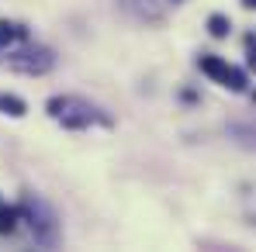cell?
I'll return each instance as SVG.
<instances>
[{
  "label": "cell",
  "instance_id": "6da1fadb",
  "mask_svg": "<svg viewBox=\"0 0 256 252\" xmlns=\"http://www.w3.org/2000/svg\"><path fill=\"white\" fill-rule=\"evenodd\" d=\"M48 114L59 118L66 128H86V125H94V121L111 125V118H104L97 107H90L86 100H76V97H56V100H48Z\"/></svg>",
  "mask_w": 256,
  "mask_h": 252
},
{
  "label": "cell",
  "instance_id": "7a4b0ae2",
  "mask_svg": "<svg viewBox=\"0 0 256 252\" xmlns=\"http://www.w3.org/2000/svg\"><path fill=\"white\" fill-rule=\"evenodd\" d=\"M52 66H56V55H52V48H42V45H28L18 55H7V69L24 73V76H42Z\"/></svg>",
  "mask_w": 256,
  "mask_h": 252
},
{
  "label": "cell",
  "instance_id": "3957f363",
  "mask_svg": "<svg viewBox=\"0 0 256 252\" xmlns=\"http://www.w3.org/2000/svg\"><path fill=\"white\" fill-rule=\"evenodd\" d=\"M198 66H201V73H204V76H212L214 83H222V76H225V69H228V62H225V59H218V55H201V59H198Z\"/></svg>",
  "mask_w": 256,
  "mask_h": 252
},
{
  "label": "cell",
  "instance_id": "277c9868",
  "mask_svg": "<svg viewBox=\"0 0 256 252\" xmlns=\"http://www.w3.org/2000/svg\"><path fill=\"white\" fill-rule=\"evenodd\" d=\"M122 3H125L135 17H142V21H146V17H149V21H160V17H163V14H160V7H156L152 0H122Z\"/></svg>",
  "mask_w": 256,
  "mask_h": 252
},
{
  "label": "cell",
  "instance_id": "5b68a950",
  "mask_svg": "<svg viewBox=\"0 0 256 252\" xmlns=\"http://www.w3.org/2000/svg\"><path fill=\"white\" fill-rule=\"evenodd\" d=\"M18 38H28V31H24V28H18V24H10V21H0V52H4V48H10Z\"/></svg>",
  "mask_w": 256,
  "mask_h": 252
},
{
  "label": "cell",
  "instance_id": "8992f818",
  "mask_svg": "<svg viewBox=\"0 0 256 252\" xmlns=\"http://www.w3.org/2000/svg\"><path fill=\"white\" fill-rule=\"evenodd\" d=\"M28 107H24V100L21 97H14V93H0V114H10V118H21Z\"/></svg>",
  "mask_w": 256,
  "mask_h": 252
},
{
  "label": "cell",
  "instance_id": "52a82bcc",
  "mask_svg": "<svg viewBox=\"0 0 256 252\" xmlns=\"http://www.w3.org/2000/svg\"><path fill=\"white\" fill-rule=\"evenodd\" d=\"M18 218H21V208H4L0 204V235H10L18 228Z\"/></svg>",
  "mask_w": 256,
  "mask_h": 252
},
{
  "label": "cell",
  "instance_id": "ba28073f",
  "mask_svg": "<svg viewBox=\"0 0 256 252\" xmlns=\"http://www.w3.org/2000/svg\"><path fill=\"white\" fill-rule=\"evenodd\" d=\"M222 86H228V90L242 93V90H246V73H242V69H236V66H228V69H225V76H222Z\"/></svg>",
  "mask_w": 256,
  "mask_h": 252
},
{
  "label": "cell",
  "instance_id": "9c48e42d",
  "mask_svg": "<svg viewBox=\"0 0 256 252\" xmlns=\"http://www.w3.org/2000/svg\"><path fill=\"white\" fill-rule=\"evenodd\" d=\"M228 28H232V21H228L225 14H212V17H208V31H212V38H225Z\"/></svg>",
  "mask_w": 256,
  "mask_h": 252
},
{
  "label": "cell",
  "instance_id": "30bf717a",
  "mask_svg": "<svg viewBox=\"0 0 256 252\" xmlns=\"http://www.w3.org/2000/svg\"><path fill=\"white\" fill-rule=\"evenodd\" d=\"M246 66L256 73V48H250V55H246Z\"/></svg>",
  "mask_w": 256,
  "mask_h": 252
},
{
  "label": "cell",
  "instance_id": "8fae6325",
  "mask_svg": "<svg viewBox=\"0 0 256 252\" xmlns=\"http://www.w3.org/2000/svg\"><path fill=\"white\" fill-rule=\"evenodd\" d=\"M242 7H250V10H256V0H242Z\"/></svg>",
  "mask_w": 256,
  "mask_h": 252
}]
</instances>
